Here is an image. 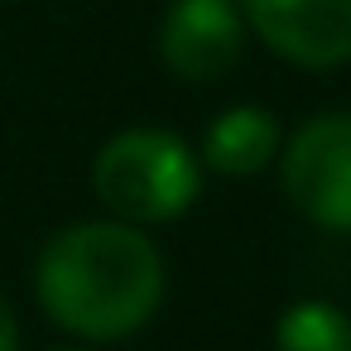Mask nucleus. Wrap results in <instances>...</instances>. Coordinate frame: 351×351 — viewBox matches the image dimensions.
I'll list each match as a JSON object with an SVG mask.
<instances>
[{
  "mask_svg": "<svg viewBox=\"0 0 351 351\" xmlns=\"http://www.w3.org/2000/svg\"><path fill=\"white\" fill-rule=\"evenodd\" d=\"M34 293L49 322L82 341L135 337L164 303L159 245L116 217L53 231L34 265Z\"/></svg>",
  "mask_w": 351,
  "mask_h": 351,
  "instance_id": "obj_1",
  "label": "nucleus"
},
{
  "mask_svg": "<svg viewBox=\"0 0 351 351\" xmlns=\"http://www.w3.org/2000/svg\"><path fill=\"white\" fill-rule=\"evenodd\" d=\"M92 188L116 221L159 226L183 217L202 193V159L183 135L135 125L111 135L92 159Z\"/></svg>",
  "mask_w": 351,
  "mask_h": 351,
  "instance_id": "obj_2",
  "label": "nucleus"
},
{
  "mask_svg": "<svg viewBox=\"0 0 351 351\" xmlns=\"http://www.w3.org/2000/svg\"><path fill=\"white\" fill-rule=\"evenodd\" d=\"M284 193L322 231H351V111L313 116L284 145Z\"/></svg>",
  "mask_w": 351,
  "mask_h": 351,
  "instance_id": "obj_3",
  "label": "nucleus"
},
{
  "mask_svg": "<svg viewBox=\"0 0 351 351\" xmlns=\"http://www.w3.org/2000/svg\"><path fill=\"white\" fill-rule=\"evenodd\" d=\"M245 29L293 68L351 63V0H241Z\"/></svg>",
  "mask_w": 351,
  "mask_h": 351,
  "instance_id": "obj_4",
  "label": "nucleus"
},
{
  "mask_svg": "<svg viewBox=\"0 0 351 351\" xmlns=\"http://www.w3.org/2000/svg\"><path fill=\"white\" fill-rule=\"evenodd\" d=\"M241 0H173L159 20V58L183 82H217L241 63Z\"/></svg>",
  "mask_w": 351,
  "mask_h": 351,
  "instance_id": "obj_5",
  "label": "nucleus"
},
{
  "mask_svg": "<svg viewBox=\"0 0 351 351\" xmlns=\"http://www.w3.org/2000/svg\"><path fill=\"white\" fill-rule=\"evenodd\" d=\"M274 154H279V121L265 106H245V101L226 106L202 130V149H197V159L212 173H226V178H250Z\"/></svg>",
  "mask_w": 351,
  "mask_h": 351,
  "instance_id": "obj_6",
  "label": "nucleus"
},
{
  "mask_svg": "<svg viewBox=\"0 0 351 351\" xmlns=\"http://www.w3.org/2000/svg\"><path fill=\"white\" fill-rule=\"evenodd\" d=\"M274 351H351V317L327 298H298L274 322Z\"/></svg>",
  "mask_w": 351,
  "mask_h": 351,
  "instance_id": "obj_7",
  "label": "nucleus"
},
{
  "mask_svg": "<svg viewBox=\"0 0 351 351\" xmlns=\"http://www.w3.org/2000/svg\"><path fill=\"white\" fill-rule=\"evenodd\" d=\"M0 351H20V317L5 293H0Z\"/></svg>",
  "mask_w": 351,
  "mask_h": 351,
  "instance_id": "obj_8",
  "label": "nucleus"
},
{
  "mask_svg": "<svg viewBox=\"0 0 351 351\" xmlns=\"http://www.w3.org/2000/svg\"><path fill=\"white\" fill-rule=\"evenodd\" d=\"M58 351H82V346H58Z\"/></svg>",
  "mask_w": 351,
  "mask_h": 351,
  "instance_id": "obj_9",
  "label": "nucleus"
}]
</instances>
